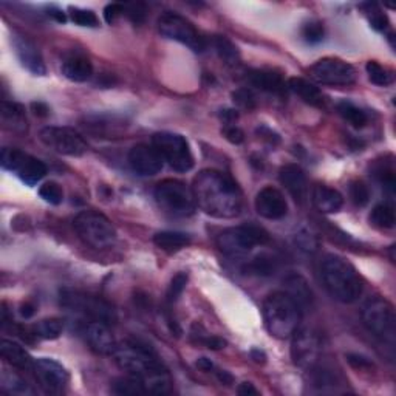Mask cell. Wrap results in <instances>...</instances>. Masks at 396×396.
<instances>
[{
    "label": "cell",
    "instance_id": "cell-1",
    "mask_svg": "<svg viewBox=\"0 0 396 396\" xmlns=\"http://www.w3.org/2000/svg\"><path fill=\"white\" fill-rule=\"evenodd\" d=\"M197 206L214 219H235L244 209V194L231 177L220 170L204 169L194 178Z\"/></svg>",
    "mask_w": 396,
    "mask_h": 396
},
{
    "label": "cell",
    "instance_id": "cell-2",
    "mask_svg": "<svg viewBox=\"0 0 396 396\" xmlns=\"http://www.w3.org/2000/svg\"><path fill=\"white\" fill-rule=\"evenodd\" d=\"M113 357L127 375L143 381L148 393L164 395L170 392V375L157 351L149 344L141 341H126L118 344Z\"/></svg>",
    "mask_w": 396,
    "mask_h": 396
},
{
    "label": "cell",
    "instance_id": "cell-3",
    "mask_svg": "<svg viewBox=\"0 0 396 396\" xmlns=\"http://www.w3.org/2000/svg\"><path fill=\"white\" fill-rule=\"evenodd\" d=\"M325 288L342 304H353L362 296L364 282L356 268L337 254H327L321 265Z\"/></svg>",
    "mask_w": 396,
    "mask_h": 396
},
{
    "label": "cell",
    "instance_id": "cell-4",
    "mask_svg": "<svg viewBox=\"0 0 396 396\" xmlns=\"http://www.w3.org/2000/svg\"><path fill=\"white\" fill-rule=\"evenodd\" d=\"M302 308L288 293L276 291L264 302L265 327L273 337L290 339L300 327Z\"/></svg>",
    "mask_w": 396,
    "mask_h": 396
},
{
    "label": "cell",
    "instance_id": "cell-5",
    "mask_svg": "<svg viewBox=\"0 0 396 396\" xmlns=\"http://www.w3.org/2000/svg\"><path fill=\"white\" fill-rule=\"evenodd\" d=\"M270 241V234L254 223H246L235 228L225 229L217 237V246L228 257H244L255 246H264Z\"/></svg>",
    "mask_w": 396,
    "mask_h": 396
},
{
    "label": "cell",
    "instance_id": "cell-6",
    "mask_svg": "<svg viewBox=\"0 0 396 396\" xmlns=\"http://www.w3.org/2000/svg\"><path fill=\"white\" fill-rule=\"evenodd\" d=\"M73 226L79 239L95 249L112 248L117 241L113 223L97 210H82L75 217Z\"/></svg>",
    "mask_w": 396,
    "mask_h": 396
},
{
    "label": "cell",
    "instance_id": "cell-7",
    "mask_svg": "<svg viewBox=\"0 0 396 396\" xmlns=\"http://www.w3.org/2000/svg\"><path fill=\"white\" fill-rule=\"evenodd\" d=\"M153 197L158 206L172 217H190L197 209L192 188L174 178L159 181Z\"/></svg>",
    "mask_w": 396,
    "mask_h": 396
},
{
    "label": "cell",
    "instance_id": "cell-8",
    "mask_svg": "<svg viewBox=\"0 0 396 396\" xmlns=\"http://www.w3.org/2000/svg\"><path fill=\"white\" fill-rule=\"evenodd\" d=\"M61 305L95 322L112 325L118 319L117 311L107 300L78 290H61Z\"/></svg>",
    "mask_w": 396,
    "mask_h": 396
},
{
    "label": "cell",
    "instance_id": "cell-9",
    "mask_svg": "<svg viewBox=\"0 0 396 396\" xmlns=\"http://www.w3.org/2000/svg\"><path fill=\"white\" fill-rule=\"evenodd\" d=\"M362 324L373 336L384 342H395L396 316L393 305L386 299H370L362 308Z\"/></svg>",
    "mask_w": 396,
    "mask_h": 396
},
{
    "label": "cell",
    "instance_id": "cell-10",
    "mask_svg": "<svg viewBox=\"0 0 396 396\" xmlns=\"http://www.w3.org/2000/svg\"><path fill=\"white\" fill-rule=\"evenodd\" d=\"M158 30L166 39L180 42L195 53H203L208 47L206 39L195 28V25L177 12L168 11L161 14L158 19Z\"/></svg>",
    "mask_w": 396,
    "mask_h": 396
},
{
    "label": "cell",
    "instance_id": "cell-11",
    "mask_svg": "<svg viewBox=\"0 0 396 396\" xmlns=\"http://www.w3.org/2000/svg\"><path fill=\"white\" fill-rule=\"evenodd\" d=\"M152 144L174 170L189 172L194 168L192 152L184 137L174 132H158L152 137Z\"/></svg>",
    "mask_w": 396,
    "mask_h": 396
},
{
    "label": "cell",
    "instance_id": "cell-12",
    "mask_svg": "<svg viewBox=\"0 0 396 396\" xmlns=\"http://www.w3.org/2000/svg\"><path fill=\"white\" fill-rule=\"evenodd\" d=\"M310 78L322 86L347 87L357 79L356 68L339 57H322L308 68Z\"/></svg>",
    "mask_w": 396,
    "mask_h": 396
},
{
    "label": "cell",
    "instance_id": "cell-13",
    "mask_svg": "<svg viewBox=\"0 0 396 396\" xmlns=\"http://www.w3.org/2000/svg\"><path fill=\"white\" fill-rule=\"evenodd\" d=\"M0 163H2V168L5 170L16 174L28 186H34L47 175V166L41 159L19 149L3 148L2 155H0Z\"/></svg>",
    "mask_w": 396,
    "mask_h": 396
},
{
    "label": "cell",
    "instance_id": "cell-14",
    "mask_svg": "<svg viewBox=\"0 0 396 396\" xmlns=\"http://www.w3.org/2000/svg\"><path fill=\"white\" fill-rule=\"evenodd\" d=\"M39 138L47 148L67 157H82L88 149L86 139L72 127H43Z\"/></svg>",
    "mask_w": 396,
    "mask_h": 396
},
{
    "label": "cell",
    "instance_id": "cell-15",
    "mask_svg": "<svg viewBox=\"0 0 396 396\" xmlns=\"http://www.w3.org/2000/svg\"><path fill=\"white\" fill-rule=\"evenodd\" d=\"M321 337L310 327H299L291 336V359L297 367L311 370L321 355Z\"/></svg>",
    "mask_w": 396,
    "mask_h": 396
},
{
    "label": "cell",
    "instance_id": "cell-16",
    "mask_svg": "<svg viewBox=\"0 0 396 396\" xmlns=\"http://www.w3.org/2000/svg\"><path fill=\"white\" fill-rule=\"evenodd\" d=\"M33 372L41 388L48 395H61L68 384V372L66 367L50 357L34 359Z\"/></svg>",
    "mask_w": 396,
    "mask_h": 396
},
{
    "label": "cell",
    "instance_id": "cell-17",
    "mask_svg": "<svg viewBox=\"0 0 396 396\" xmlns=\"http://www.w3.org/2000/svg\"><path fill=\"white\" fill-rule=\"evenodd\" d=\"M129 164L139 177H153L161 172L164 158L153 144H137L129 152Z\"/></svg>",
    "mask_w": 396,
    "mask_h": 396
},
{
    "label": "cell",
    "instance_id": "cell-18",
    "mask_svg": "<svg viewBox=\"0 0 396 396\" xmlns=\"http://www.w3.org/2000/svg\"><path fill=\"white\" fill-rule=\"evenodd\" d=\"M255 210L266 220H280L288 214V203L284 194L273 186H266L255 197Z\"/></svg>",
    "mask_w": 396,
    "mask_h": 396
},
{
    "label": "cell",
    "instance_id": "cell-19",
    "mask_svg": "<svg viewBox=\"0 0 396 396\" xmlns=\"http://www.w3.org/2000/svg\"><path fill=\"white\" fill-rule=\"evenodd\" d=\"M12 47H14L16 55L21 61L22 66L28 70L30 73L36 76H43L47 73L46 63H43L42 55L39 48L34 46V42H31L28 37L14 34L11 39Z\"/></svg>",
    "mask_w": 396,
    "mask_h": 396
},
{
    "label": "cell",
    "instance_id": "cell-20",
    "mask_svg": "<svg viewBox=\"0 0 396 396\" xmlns=\"http://www.w3.org/2000/svg\"><path fill=\"white\" fill-rule=\"evenodd\" d=\"M279 181L288 190L295 201L304 204L308 197V183L304 169L297 164H285L279 170Z\"/></svg>",
    "mask_w": 396,
    "mask_h": 396
},
{
    "label": "cell",
    "instance_id": "cell-21",
    "mask_svg": "<svg viewBox=\"0 0 396 396\" xmlns=\"http://www.w3.org/2000/svg\"><path fill=\"white\" fill-rule=\"evenodd\" d=\"M86 341L95 353L102 356H113L115 350H117L118 344L115 341L112 331L108 330L107 324L102 322H88L84 330Z\"/></svg>",
    "mask_w": 396,
    "mask_h": 396
},
{
    "label": "cell",
    "instance_id": "cell-22",
    "mask_svg": "<svg viewBox=\"0 0 396 396\" xmlns=\"http://www.w3.org/2000/svg\"><path fill=\"white\" fill-rule=\"evenodd\" d=\"M246 79L253 87L259 88L261 92L276 95V97H286L288 84L284 81L282 75H279L273 70H251L248 73Z\"/></svg>",
    "mask_w": 396,
    "mask_h": 396
},
{
    "label": "cell",
    "instance_id": "cell-23",
    "mask_svg": "<svg viewBox=\"0 0 396 396\" xmlns=\"http://www.w3.org/2000/svg\"><path fill=\"white\" fill-rule=\"evenodd\" d=\"M311 200L316 209L322 214H336L344 206V197L339 190L327 184H316L313 188Z\"/></svg>",
    "mask_w": 396,
    "mask_h": 396
},
{
    "label": "cell",
    "instance_id": "cell-24",
    "mask_svg": "<svg viewBox=\"0 0 396 396\" xmlns=\"http://www.w3.org/2000/svg\"><path fill=\"white\" fill-rule=\"evenodd\" d=\"M62 75L72 82H86L92 78L93 66L84 55H72L62 62Z\"/></svg>",
    "mask_w": 396,
    "mask_h": 396
},
{
    "label": "cell",
    "instance_id": "cell-25",
    "mask_svg": "<svg viewBox=\"0 0 396 396\" xmlns=\"http://www.w3.org/2000/svg\"><path fill=\"white\" fill-rule=\"evenodd\" d=\"M0 355L12 367L21 370H33L34 359L21 344L10 339H2V342H0Z\"/></svg>",
    "mask_w": 396,
    "mask_h": 396
},
{
    "label": "cell",
    "instance_id": "cell-26",
    "mask_svg": "<svg viewBox=\"0 0 396 396\" xmlns=\"http://www.w3.org/2000/svg\"><path fill=\"white\" fill-rule=\"evenodd\" d=\"M288 90H291L295 95L306 102L308 106L313 107H324L325 106V99L322 92L313 84V82L306 81L304 78H291L288 81Z\"/></svg>",
    "mask_w": 396,
    "mask_h": 396
},
{
    "label": "cell",
    "instance_id": "cell-27",
    "mask_svg": "<svg viewBox=\"0 0 396 396\" xmlns=\"http://www.w3.org/2000/svg\"><path fill=\"white\" fill-rule=\"evenodd\" d=\"M0 113H2L3 124L11 130L23 132L27 130V119H25L23 108L12 101H2L0 106Z\"/></svg>",
    "mask_w": 396,
    "mask_h": 396
},
{
    "label": "cell",
    "instance_id": "cell-28",
    "mask_svg": "<svg viewBox=\"0 0 396 396\" xmlns=\"http://www.w3.org/2000/svg\"><path fill=\"white\" fill-rule=\"evenodd\" d=\"M153 244L168 253H175L190 245V235L178 231H161L153 235Z\"/></svg>",
    "mask_w": 396,
    "mask_h": 396
},
{
    "label": "cell",
    "instance_id": "cell-29",
    "mask_svg": "<svg viewBox=\"0 0 396 396\" xmlns=\"http://www.w3.org/2000/svg\"><path fill=\"white\" fill-rule=\"evenodd\" d=\"M285 293H288V295L296 300L300 308L311 304L313 295L310 286L306 284V280L302 276H299V274H291V276L285 279Z\"/></svg>",
    "mask_w": 396,
    "mask_h": 396
},
{
    "label": "cell",
    "instance_id": "cell-30",
    "mask_svg": "<svg viewBox=\"0 0 396 396\" xmlns=\"http://www.w3.org/2000/svg\"><path fill=\"white\" fill-rule=\"evenodd\" d=\"M277 270V259L270 254H259L245 265L244 271L249 276L257 277H270Z\"/></svg>",
    "mask_w": 396,
    "mask_h": 396
},
{
    "label": "cell",
    "instance_id": "cell-31",
    "mask_svg": "<svg viewBox=\"0 0 396 396\" xmlns=\"http://www.w3.org/2000/svg\"><path fill=\"white\" fill-rule=\"evenodd\" d=\"M62 331H63V322L61 319L50 317L36 322L33 327L30 328V335L37 337V339L53 341L62 335Z\"/></svg>",
    "mask_w": 396,
    "mask_h": 396
},
{
    "label": "cell",
    "instance_id": "cell-32",
    "mask_svg": "<svg viewBox=\"0 0 396 396\" xmlns=\"http://www.w3.org/2000/svg\"><path fill=\"white\" fill-rule=\"evenodd\" d=\"M370 223L379 229H392L395 228L396 217L395 208L392 203H379L370 212Z\"/></svg>",
    "mask_w": 396,
    "mask_h": 396
},
{
    "label": "cell",
    "instance_id": "cell-33",
    "mask_svg": "<svg viewBox=\"0 0 396 396\" xmlns=\"http://www.w3.org/2000/svg\"><path fill=\"white\" fill-rule=\"evenodd\" d=\"M212 46L219 55L220 59L226 63V66L235 67L240 63V51L234 46V43L225 36H215L212 41Z\"/></svg>",
    "mask_w": 396,
    "mask_h": 396
},
{
    "label": "cell",
    "instance_id": "cell-34",
    "mask_svg": "<svg viewBox=\"0 0 396 396\" xmlns=\"http://www.w3.org/2000/svg\"><path fill=\"white\" fill-rule=\"evenodd\" d=\"M112 392L119 396H137V395H146L148 390L143 384V381L132 375L123 376V378H117L112 384Z\"/></svg>",
    "mask_w": 396,
    "mask_h": 396
},
{
    "label": "cell",
    "instance_id": "cell-35",
    "mask_svg": "<svg viewBox=\"0 0 396 396\" xmlns=\"http://www.w3.org/2000/svg\"><path fill=\"white\" fill-rule=\"evenodd\" d=\"M336 108H337V113H339L350 126H353L355 129H362V127L367 126L368 123L367 113L357 106L351 104V102L342 101L337 104Z\"/></svg>",
    "mask_w": 396,
    "mask_h": 396
},
{
    "label": "cell",
    "instance_id": "cell-36",
    "mask_svg": "<svg viewBox=\"0 0 396 396\" xmlns=\"http://www.w3.org/2000/svg\"><path fill=\"white\" fill-rule=\"evenodd\" d=\"M2 388L5 392H8L11 395H31L33 390L27 381H25L22 376H19L14 372H8V370H3L2 373Z\"/></svg>",
    "mask_w": 396,
    "mask_h": 396
},
{
    "label": "cell",
    "instance_id": "cell-37",
    "mask_svg": "<svg viewBox=\"0 0 396 396\" xmlns=\"http://www.w3.org/2000/svg\"><path fill=\"white\" fill-rule=\"evenodd\" d=\"M366 70H367L368 79L372 81L375 86L387 87V86L393 84V81H395L393 72H392V70H388L387 67L381 66L379 62L368 61L367 66H366Z\"/></svg>",
    "mask_w": 396,
    "mask_h": 396
},
{
    "label": "cell",
    "instance_id": "cell-38",
    "mask_svg": "<svg viewBox=\"0 0 396 396\" xmlns=\"http://www.w3.org/2000/svg\"><path fill=\"white\" fill-rule=\"evenodd\" d=\"M373 177L378 180L382 188L387 189L388 192H395L396 178H395V168L392 161H379L373 166Z\"/></svg>",
    "mask_w": 396,
    "mask_h": 396
},
{
    "label": "cell",
    "instance_id": "cell-39",
    "mask_svg": "<svg viewBox=\"0 0 396 396\" xmlns=\"http://www.w3.org/2000/svg\"><path fill=\"white\" fill-rule=\"evenodd\" d=\"M295 244L305 253H316L319 249V235L311 228L302 226L295 234Z\"/></svg>",
    "mask_w": 396,
    "mask_h": 396
},
{
    "label": "cell",
    "instance_id": "cell-40",
    "mask_svg": "<svg viewBox=\"0 0 396 396\" xmlns=\"http://www.w3.org/2000/svg\"><path fill=\"white\" fill-rule=\"evenodd\" d=\"M313 382L321 392H328V387L330 392H336V386H339V381H337V376L333 373V370L324 367L313 370Z\"/></svg>",
    "mask_w": 396,
    "mask_h": 396
},
{
    "label": "cell",
    "instance_id": "cell-41",
    "mask_svg": "<svg viewBox=\"0 0 396 396\" xmlns=\"http://www.w3.org/2000/svg\"><path fill=\"white\" fill-rule=\"evenodd\" d=\"M70 19H72L73 23L79 25V27H88V28L99 27V19L92 10L70 8Z\"/></svg>",
    "mask_w": 396,
    "mask_h": 396
},
{
    "label": "cell",
    "instance_id": "cell-42",
    "mask_svg": "<svg viewBox=\"0 0 396 396\" xmlns=\"http://www.w3.org/2000/svg\"><path fill=\"white\" fill-rule=\"evenodd\" d=\"M348 194H350V200L353 201L355 206L357 208H364L367 206L370 201V189L364 181H351L350 188H348Z\"/></svg>",
    "mask_w": 396,
    "mask_h": 396
},
{
    "label": "cell",
    "instance_id": "cell-43",
    "mask_svg": "<svg viewBox=\"0 0 396 396\" xmlns=\"http://www.w3.org/2000/svg\"><path fill=\"white\" fill-rule=\"evenodd\" d=\"M188 280H189V277H188L186 273H178V274H175L174 279L170 280V285L168 288V295H166V300H168L169 305L175 304L177 300L180 299L184 288H186Z\"/></svg>",
    "mask_w": 396,
    "mask_h": 396
},
{
    "label": "cell",
    "instance_id": "cell-44",
    "mask_svg": "<svg viewBox=\"0 0 396 396\" xmlns=\"http://www.w3.org/2000/svg\"><path fill=\"white\" fill-rule=\"evenodd\" d=\"M232 101L239 108H244V110L248 112L254 110V108L257 107V98H255V95L251 88L248 87L237 88V90L232 93Z\"/></svg>",
    "mask_w": 396,
    "mask_h": 396
},
{
    "label": "cell",
    "instance_id": "cell-45",
    "mask_svg": "<svg viewBox=\"0 0 396 396\" xmlns=\"http://www.w3.org/2000/svg\"><path fill=\"white\" fill-rule=\"evenodd\" d=\"M364 6H367L368 8L367 14L370 17V25H372V28L379 31V33H386L388 27H390V22H388L387 14H384L381 10H378V6H376L375 3H367Z\"/></svg>",
    "mask_w": 396,
    "mask_h": 396
},
{
    "label": "cell",
    "instance_id": "cell-46",
    "mask_svg": "<svg viewBox=\"0 0 396 396\" xmlns=\"http://www.w3.org/2000/svg\"><path fill=\"white\" fill-rule=\"evenodd\" d=\"M324 36H325V30H324L322 22L310 21V22H306L302 27L304 41L311 43V46H316V43L322 42Z\"/></svg>",
    "mask_w": 396,
    "mask_h": 396
},
{
    "label": "cell",
    "instance_id": "cell-47",
    "mask_svg": "<svg viewBox=\"0 0 396 396\" xmlns=\"http://www.w3.org/2000/svg\"><path fill=\"white\" fill-rule=\"evenodd\" d=\"M39 195L43 201H47L50 204H55V206L61 204L63 200L62 188L55 181H48L46 184H42L41 189H39Z\"/></svg>",
    "mask_w": 396,
    "mask_h": 396
},
{
    "label": "cell",
    "instance_id": "cell-48",
    "mask_svg": "<svg viewBox=\"0 0 396 396\" xmlns=\"http://www.w3.org/2000/svg\"><path fill=\"white\" fill-rule=\"evenodd\" d=\"M192 337H194L197 344H201V346L208 347L209 350H214V351L223 350L228 346V342L223 339V337L208 335L204 330H203V333H198V335L195 333V331H192Z\"/></svg>",
    "mask_w": 396,
    "mask_h": 396
},
{
    "label": "cell",
    "instance_id": "cell-49",
    "mask_svg": "<svg viewBox=\"0 0 396 396\" xmlns=\"http://www.w3.org/2000/svg\"><path fill=\"white\" fill-rule=\"evenodd\" d=\"M146 5L143 3H127L126 5V14L129 16L133 23H141L146 19Z\"/></svg>",
    "mask_w": 396,
    "mask_h": 396
},
{
    "label": "cell",
    "instance_id": "cell-50",
    "mask_svg": "<svg viewBox=\"0 0 396 396\" xmlns=\"http://www.w3.org/2000/svg\"><path fill=\"white\" fill-rule=\"evenodd\" d=\"M221 133H223V137H225L231 144L237 146V144H241V143L245 141V133H244V130H241L240 127L234 126V124L223 127Z\"/></svg>",
    "mask_w": 396,
    "mask_h": 396
},
{
    "label": "cell",
    "instance_id": "cell-51",
    "mask_svg": "<svg viewBox=\"0 0 396 396\" xmlns=\"http://www.w3.org/2000/svg\"><path fill=\"white\" fill-rule=\"evenodd\" d=\"M126 12V5L123 3H108L104 8V19L108 25L117 22V19Z\"/></svg>",
    "mask_w": 396,
    "mask_h": 396
},
{
    "label": "cell",
    "instance_id": "cell-52",
    "mask_svg": "<svg viewBox=\"0 0 396 396\" xmlns=\"http://www.w3.org/2000/svg\"><path fill=\"white\" fill-rule=\"evenodd\" d=\"M347 362L350 364L353 368L357 370H370L373 368V362L368 359L367 356H362V355H357V353H348L347 355Z\"/></svg>",
    "mask_w": 396,
    "mask_h": 396
},
{
    "label": "cell",
    "instance_id": "cell-53",
    "mask_svg": "<svg viewBox=\"0 0 396 396\" xmlns=\"http://www.w3.org/2000/svg\"><path fill=\"white\" fill-rule=\"evenodd\" d=\"M257 135L261 138V139H266L268 143L270 144H279L280 143V137L277 135L276 132L271 130L270 127H266V126H261L257 129Z\"/></svg>",
    "mask_w": 396,
    "mask_h": 396
},
{
    "label": "cell",
    "instance_id": "cell-54",
    "mask_svg": "<svg viewBox=\"0 0 396 396\" xmlns=\"http://www.w3.org/2000/svg\"><path fill=\"white\" fill-rule=\"evenodd\" d=\"M219 117L225 123V126H231L239 119V112L235 108H225V110L220 112Z\"/></svg>",
    "mask_w": 396,
    "mask_h": 396
},
{
    "label": "cell",
    "instance_id": "cell-55",
    "mask_svg": "<svg viewBox=\"0 0 396 396\" xmlns=\"http://www.w3.org/2000/svg\"><path fill=\"white\" fill-rule=\"evenodd\" d=\"M237 393L241 396H254V395H259L260 392L254 387V384H251V382H241L237 388Z\"/></svg>",
    "mask_w": 396,
    "mask_h": 396
},
{
    "label": "cell",
    "instance_id": "cell-56",
    "mask_svg": "<svg viewBox=\"0 0 396 396\" xmlns=\"http://www.w3.org/2000/svg\"><path fill=\"white\" fill-rule=\"evenodd\" d=\"M31 108H33V112L37 115V117H47L48 112H50V108L47 104H43V102H33L31 104Z\"/></svg>",
    "mask_w": 396,
    "mask_h": 396
},
{
    "label": "cell",
    "instance_id": "cell-57",
    "mask_svg": "<svg viewBox=\"0 0 396 396\" xmlns=\"http://www.w3.org/2000/svg\"><path fill=\"white\" fill-rule=\"evenodd\" d=\"M217 375V379H219L221 384H225V386H231L232 382H234V378H232V375L229 373V372H225V370H219V372H215Z\"/></svg>",
    "mask_w": 396,
    "mask_h": 396
},
{
    "label": "cell",
    "instance_id": "cell-58",
    "mask_svg": "<svg viewBox=\"0 0 396 396\" xmlns=\"http://www.w3.org/2000/svg\"><path fill=\"white\" fill-rule=\"evenodd\" d=\"M197 367L201 370V372H212L214 370V364L208 357H200V359L197 361Z\"/></svg>",
    "mask_w": 396,
    "mask_h": 396
},
{
    "label": "cell",
    "instance_id": "cell-59",
    "mask_svg": "<svg viewBox=\"0 0 396 396\" xmlns=\"http://www.w3.org/2000/svg\"><path fill=\"white\" fill-rule=\"evenodd\" d=\"M34 313H36V306H34L33 304L27 302V304H23V305L21 306V315H22V317H25V319L33 317Z\"/></svg>",
    "mask_w": 396,
    "mask_h": 396
},
{
    "label": "cell",
    "instance_id": "cell-60",
    "mask_svg": "<svg viewBox=\"0 0 396 396\" xmlns=\"http://www.w3.org/2000/svg\"><path fill=\"white\" fill-rule=\"evenodd\" d=\"M251 359L254 362H257V364H265L266 362V355H265V351H261L259 348H253L251 350Z\"/></svg>",
    "mask_w": 396,
    "mask_h": 396
},
{
    "label": "cell",
    "instance_id": "cell-61",
    "mask_svg": "<svg viewBox=\"0 0 396 396\" xmlns=\"http://www.w3.org/2000/svg\"><path fill=\"white\" fill-rule=\"evenodd\" d=\"M48 14L55 19L56 22H61V23H66L67 22V16H66V12L61 11V10H57V8H50V12Z\"/></svg>",
    "mask_w": 396,
    "mask_h": 396
}]
</instances>
